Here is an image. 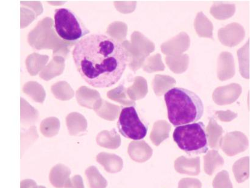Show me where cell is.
Segmentation results:
<instances>
[{"mask_svg":"<svg viewBox=\"0 0 250 188\" xmlns=\"http://www.w3.org/2000/svg\"><path fill=\"white\" fill-rule=\"evenodd\" d=\"M72 56L82 78L92 87H111L126 70V50L121 42L108 35L85 36L76 42Z\"/></svg>","mask_w":250,"mask_h":188,"instance_id":"cell-1","label":"cell"},{"mask_svg":"<svg viewBox=\"0 0 250 188\" xmlns=\"http://www.w3.org/2000/svg\"><path fill=\"white\" fill-rule=\"evenodd\" d=\"M167 117L174 127L197 122L203 115L204 104L200 96L187 89L175 87L164 96Z\"/></svg>","mask_w":250,"mask_h":188,"instance_id":"cell-2","label":"cell"},{"mask_svg":"<svg viewBox=\"0 0 250 188\" xmlns=\"http://www.w3.org/2000/svg\"><path fill=\"white\" fill-rule=\"evenodd\" d=\"M173 138L178 147L190 156L208 150V134L202 122L177 127Z\"/></svg>","mask_w":250,"mask_h":188,"instance_id":"cell-3","label":"cell"},{"mask_svg":"<svg viewBox=\"0 0 250 188\" xmlns=\"http://www.w3.org/2000/svg\"><path fill=\"white\" fill-rule=\"evenodd\" d=\"M54 27L59 37L68 42L77 41L90 33L78 15L68 8L55 10Z\"/></svg>","mask_w":250,"mask_h":188,"instance_id":"cell-4","label":"cell"},{"mask_svg":"<svg viewBox=\"0 0 250 188\" xmlns=\"http://www.w3.org/2000/svg\"><path fill=\"white\" fill-rule=\"evenodd\" d=\"M119 131L125 138L140 141L146 137L148 126L140 118L134 106L126 107L121 111L118 121Z\"/></svg>","mask_w":250,"mask_h":188,"instance_id":"cell-5","label":"cell"},{"mask_svg":"<svg viewBox=\"0 0 250 188\" xmlns=\"http://www.w3.org/2000/svg\"><path fill=\"white\" fill-rule=\"evenodd\" d=\"M176 171L179 173L197 176L200 173V157L188 159L182 156L175 162Z\"/></svg>","mask_w":250,"mask_h":188,"instance_id":"cell-6","label":"cell"},{"mask_svg":"<svg viewBox=\"0 0 250 188\" xmlns=\"http://www.w3.org/2000/svg\"><path fill=\"white\" fill-rule=\"evenodd\" d=\"M152 150L144 141L132 142L129 144L128 153L133 161L144 162L150 158L152 155Z\"/></svg>","mask_w":250,"mask_h":188,"instance_id":"cell-7","label":"cell"},{"mask_svg":"<svg viewBox=\"0 0 250 188\" xmlns=\"http://www.w3.org/2000/svg\"><path fill=\"white\" fill-rule=\"evenodd\" d=\"M71 171L67 167L58 164L51 169L50 180L53 187L57 188H65L70 181Z\"/></svg>","mask_w":250,"mask_h":188,"instance_id":"cell-8","label":"cell"},{"mask_svg":"<svg viewBox=\"0 0 250 188\" xmlns=\"http://www.w3.org/2000/svg\"><path fill=\"white\" fill-rule=\"evenodd\" d=\"M97 161L104 167L107 172L115 173L121 171L123 168V161L116 154L107 153H99L96 157Z\"/></svg>","mask_w":250,"mask_h":188,"instance_id":"cell-9","label":"cell"},{"mask_svg":"<svg viewBox=\"0 0 250 188\" xmlns=\"http://www.w3.org/2000/svg\"><path fill=\"white\" fill-rule=\"evenodd\" d=\"M224 164V159L217 150L209 151L205 156V170L207 174L211 175L221 169Z\"/></svg>","mask_w":250,"mask_h":188,"instance_id":"cell-10","label":"cell"},{"mask_svg":"<svg viewBox=\"0 0 250 188\" xmlns=\"http://www.w3.org/2000/svg\"><path fill=\"white\" fill-rule=\"evenodd\" d=\"M85 174L91 188H106L107 181L96 167L91 166L86 169Z\"/></svg>","mask_w":250,"mask_h":188,"instance_id":"cell-11","label":"cell"},{"mask_svg":"<svg viewBox=\"0 0 250 188\" xmlns=\"http://www.w3.org/2000/svg\"><path fill=\"white\" fill-rule=\"evenodd\" d=\"M249 157H244L234 165V176L239 183L244 182L249 177Z\"/></svg>","mask_w":250,"mask_h":188,"instance_id":"cell-12","label":"cell"},{"mask_svg":"<svg viewBox=\"0 0 250 188\" xmlns=\"http://www.w3.org/2000/svg\"><path fill=\"white\" fill-rule=\"evenodd\" d=\"M117 134L116 136H109L108 134L101 135L98 138V142L101 146L104 148L116 149L121 145V139Z\"/></svg>","mask_w":250,"mask_h":188,"instance_id":"cell-13","label":"cell"},{"mask_svg":"<svg viewBox=\"0 0 250 188\" xmlns=\"http://www.w3.org/2000/svg\"><path fill=\"white\" fill-rule=\"evenodd\" d=\"M213 186L214 188H233L229 172L223 171L217 174L213 180Z\"/></svg>","mask_w":250,"mask_h":188,"instance_id":"cell-14","label":"cell"},{"mask_svg":"<svg viewBox=\"0 0 250 188\" xmlns=\"http://www.w3.org/2000/svg\"><path fill=\"white\" fill-rule=\"evenodd\" d=\"M200 180L192 178H185L180 180L178 184V188H201Z\"/></svg>","mask_w":250,"mask_h":188,"instance_id":"cell-15","label":"cell"},{"mask_svg":"<svg viewBox=\"0 0 250 188\" xmlns=\"http://www.w3.org/2000/svg\"><path fill=\"white\" fill-rule=\"evenodd\" d=\"M65 188H85L83 178L80 175H76L71 178Z\"/></svg>","mask_w":250,"mask_h":188,"instance_id":"cell-16","label":"cell"},{"mask_svg":"<svg viewBox=\"0 0 250 188\" xmlns=\"http://www.w3.org/2000/svg\"><path fill=\"white\" fill-rule=\"evenodd\" d=\"M21 188H46L43 186H38L37 183L31 179L22 180L21 182Z\"/></svg>","mask_w":250,"mask_h":188,"instance_id":"cell-17","label":"cell"}]
</instances>
